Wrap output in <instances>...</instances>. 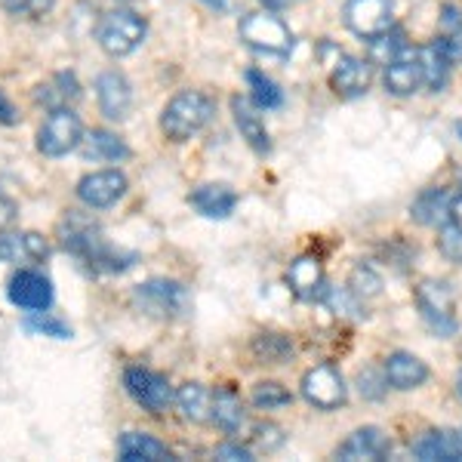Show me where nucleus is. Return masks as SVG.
Masks as SVG:
<instances>
[{
	"instance_id": "nucleus-24",
	"label": "nucleus",
	"mask_w": 462,
	"mask_h": 462,
	"mask_svg": "<svg viewBox=\"0 0 462 462\" xmlns=\"http://www.w3.org/2000/svg\"><path fill=\"white\" fill-rule=\"evenodd\" d=\"M287 284L300 300H318L324 296V265L318 256H300L287 272Z\"/></svg>"
},
{
	"instance_id": "nucleus-33",
	"label": "nucleus",
	"mask_w": 462,
	"mask_h": 462,
	"mask_svg": "<svg viewBox=\"0 0 462 462\" xmlns=\"http://www.w3.org/2000/svg\"><path fill=\"white\" fill-rule=\"evenodd\" d=\"M250 398L259 410H278V407H287L290 401H293V394H290L281 383H274V379H263V383L253 385Z\"/></svg>"
},
{
	"instance_id": "nucleus-20",
	"label": "nucleus",
	"mask_w": 462,
	"mask_h": 462,
	"mask_svg": "<svg viewBox=\"0 0 462 462\" xmlns=\"http://www.w3.org/2000/svg\"><path fill=\"white\" fill-rule=\"evenodd\" d=\"M189 204L195 207L200 216L207 219H228L237 207V195L231 185H222V182H207V185H198L191 191Z\"/></svg>"
},
{
	"instance_id": "nucleus-34",
	"label": "nucleus",
	"mask_w": 462,
	"mask_h": 462,
	"mask_svg": "<svg viewBox=\"0 0 462 462\" xmlns=\"http://www.w3.org/2000/svg\"><path fill=\"white\" fill-rule=\"evenodd\" d=\"M348 290L357 296V300H374V296L383 293V278L374 272V265H355L352 278H348Z\"/></svg>"
},
{
	"instance_id": "nucleus-10",
	"label": "nucleus",
	"mask_w": 462,
	"mask_h": 462,
	"mask_svg": "<svg viewBox=\"0 0 462 462\" xmlns=\"http://www.w3.org/2000/svg\"><path fill=\"white\" fill-rule=\"evenodd\" d=\"M302 394L311 407L318 410H337L346 404V383H342L339 370L330 364H318L302 376Z\"/></svg>"
},
{
	"instance_id": "nucleus-1",
	"label": "nucleus",
	"mask_w": 462,
	"mask_h": 462,
	"mask_svg": "<svg viewBox=\"0 0 462 462\" xmlns=\"http://www.w3.org/2000/svg\"><path fill=\"white\" fill-rule=\"evenodd\" d=\"M59 235H62V247L74 253L80 263L96 268V272H126V268L136 263L133 253L111 250L106 244V237H102V228L84 213L65 216V219L59 222Z\"/></svg>"
},
{
	"instance_id": "nucleus-15",
	"label": "nucleus",
	"mask_w": 462,
	"mask_h": 462,
	"mask_svg": "<svg viewBox=\"0 0 462 462\" xmlns=\"http://www.w3.org/2000/svg\"><path fill=\"white\" fill-rule=\"evenodd\" d=\"M370 80H374V62L357 56H342L330 74V87L337 89V96H342V99L364 96L370 89Z\"/></svg>"
},
{
	"instance_id": "nucleus-44",
	"label": "nucleus",
	"mask_w": 462,
	"mask_h": 462,
	"mask_svg": "<svg viewBox=\"0 0 462 462\" xmlns=\"http://www.w3.org/2000/svg\"><path fill=\"white\" fill-rule=\"evenodd\" d=\"M207 4H213L216 10H231V0H207Z\"/></svg>"
},
{
	"instance_id": "nucleus-23",
	"label": "nucleus",
	"mask_w": 462,
	"mask_h": 462,
	"mask_svg": "<svg viewBox=\"0 0 462 462\" xmlns=\"http://www.w3.org/2000/svg\"><path fill=\"white\" fill-rule=\"evenodd\" d=\"M117 457L124 462H170V459H176L167 444H161L158 438L145 435V431H126L121 441H117Z\"/></svg>"
},
{
	"instance_id": "nucleus-39",
	"label": "nucleus",
	"mask_w": 462,
	"mask_h": 462,
	"mask_svg": "<svg viewBox=\"0 0 462 462\" xmlns=\"http://www.w3.org/2000/svg\"><path fill=\"white\" fill-rule=\"evenodd\" d=\"M357 385H361V394L370 401H379L389 389V379H385V370L383 376L376 374V370H361V376H357Z\"/></svg>"
},
{
	"instance_id": "nucleus-31",
	"label": "nucleus",
	"mask_w": 462,
	"mask_h": 462,
	"mask_svg": "<svg viewBox=\"0 0 462 462\" xmlns=\"http://www.w3.org/2000/svg\"><path fill=\"white\" fill-rule=\"evenodd\" d=\"M247 84L253 89V106L256 108H265V111H274L284 106V93H281V87L274 84L272 78H265L263 71L250 69L247 71Z\"/></svg>"
},
{
	"instance_id": "nucleus-29",
	"label": "nucleus",
	"mask_w": 462,
	"mask_h": 462,
	"mask_svg": "<svg viewBox=\"0 0 462 462\" xmlns=\"http://www.w3.org/2000/svg\"><path fill=\"white\" fill-rule=\"evenodd\" d=\"M210 420L216 422V429H222L226 435H235V431L244 426V404H241V398H237L235 389L222 385V389L213 392Z\"/></svg>"
},
{
	"instance_id": "nucleus-3",
	"label": "nucleus",
	"mask_w": 462,
	"mask_h": 462,
	"mask_svg": "<svg viewBox=\"0 0 462 462\" xmlns=\"http://www.w3.org/2000/svg\"><path fill=\"white\" fill-rule=\"evenodd\" d=\"M133 305L143 315L158 320H176L191 309V293L182 281L173 278H152L133 290Z\"/></svg>"
},
{
	"instance_id": "nucleus-46",
	"label": "nucleus",
	"mask_w": 462,
	"mask_h": 462,
	"mask_svg": "<svg viewBox=\"0 0 462 462\" xmlns=\"http://www.w3.org/2000/svg\"><path fill=\"white\" fill-rule=\"evenodd\" d=\"M457 130H459V136H462V124H457Z\"/></svg>"
},
{
	"instance_id": "nucleus-5",
	"label": "nucleus",
	"mask_w": 462,
	"mask_h": 462,
	"mask_svg": "<svg viewBox=\"0 0 462 462\" xmlns=\"http://www.w3.org/2000/svg\"><path fill=\"white\" fill-rule=\"evenodd\" d=\"M237 34H241V41L256 50V53H268V56H290L293 53V32H290V28L284 25V19L274 16L272 10L244 16Z\"/></svg>"
},
{
	"instance_id": "nucleus-9",
	"label": "nucleus",
	"mask_w": 462,
	"mask_h": 462,
	"mask_svg": "<svg viewBox=\"0 0 462 462\" xmlns=\"http://www.w3.org/2000/svg\"><path fill=\"white\" fill-rule=\"evenodd\" d=\"M346 25L357 37H364V41H374V37L385 34L389 28H394L392 0H348Z\"/></svg>"
},
{
	"instance_id": "nucleus-6",
	"label": "nucleus",
	"mask_w": 462,
	"mask_h": 462,
	"mask_svg": "<svg viewBox=\"0 0 462 462\" xmlns=\"http://www.w3.org/2000/svg\"><path fill=\"white\" fill-rule=\"evenodd\" d=\"M80 143H84V126H80V117L74 115L71 106L50 108L47 121L37 130V152L43 158H62Z\"/></svg>"
},
{
	"instance_id": "nucleus-37",
	"label": "nucleus",
	"mask_w": 462,
	"mask_h": 462,
	"mask_svg": "<svg viewBox=\"0 0 462 462\" xmlns=\"http://www.w3.org/2000/svg\"><path fill=\"white\" fill-rule=\"evenodd\" d=\"M438 244H441V253L453 263H462V222L450 219L447 226L438 228Z\"/></svg>"
},
{
	"instance_id": "nucleus-47",
	"label": "nucleus",
	"mask_w": 462,
	"mask_h": 462,
	"mask_svg": "<svg viewBox=\"0 0 462 462\" xmlns=\"http://www.w3.org/2000/svg\"><path fill=\"white\" fill-rule=\"evenodd\" d=\"M121 4H126V0H121Z\"/></svg>"
},
{
	"instance_id": "nucleus-45",
	"label": "nucleus",
	"mask_w": 462,
	"mask_h": 462,
	"mask_svg": "<svg viewBox=\"0 0 462 462\" xmlns=\"http://www.w3.org/2000/svg\"><path fill=\"white\" fill-rule=\"evenodd\" d=\"M457 389H459V394H462V370H459V376H457Z\"/></svg>"
},
{
	"instance_id": "nucleus-35",
	"label": "nucleus",
	"mask_w": 462,
	"mask_h": 462,
	"mask_svg": "<svg viewBox=\"0 0 462 462\" xmlns=\"http://www.w3.org/2000/svg\"><path fill=\"white\" fill-rule=\"evenodd\" d=\"M25 330L43 333V337H53V339H71V327L59 318H50L47 311H34V318L25 320Z\"/></svg>"
},
{
	"instance_id": "nucleus-41",
	"label": "nucleus",
	"mask_w": 462,
	"mask_h": 462,
	"mask_svg": "<svg viewBox=\"0 0 462 462\" xmlns=\"http://www.w3.org/2000/svg\"><path fill=\"white\" fill-rule=\"evenodd\" d=\"M216 459H228V462H253V450L241 444H222L216 447Z\"/></svg>"
},
{
	"instance_id": "nucleus-21",
	"label": "nucleus",
	"mask_w": 462,
	"mask_h": 462,
	"mask_svg": "<svg viewBox=\"0 0 462 462\" xmlns=\"http://www.w3.org/2000/svg\"><path fill=\"white\" fill-rule=\"evenodd\" d=\"M422 84V62L420 50H404L398 59H392L385 65V89L394 96H410L416 93V87Z\"/></svg>"
},
{
	"instance_id": "nucleus-28",
	"label": "nucleus",
	"mask_w": 462,
	"mask_h": 462,
	"mask_svg": "<svg viewBox=\"0 0 462 462\" xmlns=\"http://www.w3.org/2000/svg\"><path fill=\"white\" fill-rule=\"evenodd\" d=\"M176 407L185 422L200 426V422H207L213 413V392H207L200 383H185L182 389L176 392Z\"/></svg>"
},
{
	"instance_id": "nucleus-42",
	"label": "nucleus",
	"mask_w": 462,
	"mask_h": 462,
	"mask_svg": "<svg viewBox=\"0 0 462 462\" xmlns=\"http://www.w3.org/2000/svg\"><path fill=\"white\" fill-rule=\"evenodd\" d=\"M0 124L4 126H16L19 124V111H16V106L10 102V96L0 89Z\"/></svg>"
},
{
	"instance_id": "nucleus-22",
	"label": "nucleus",
	"mask_w": 462,
	"mask_h": 462,
	"mask_svg": "<svg viewBox=\"0 0 462 462\" xmlns=\"http://www.w3.org/2000/svg\"><path fill=\"white\" fill-rule=\"evenodd\" d=\"M385 379H389L392 389L410 392V389H420V385L426 383L429 367H426V361H420L416 355L394 352V355L385 357Z\"/></svg>"
},
{
	"instance_id": "nucleus-36",
	"label": "nucleus",
	"mask_w": 462,
	"mask_h": 462,
	"mask_svg": "<svg viewBox=\"0 0 462 462\" xmlns=\"http://www.w3.org/2000/svg\"><path fill=\"white\" fill-rule=\"evenodd\" d=\"M0 6L16 19H41L53 10L56 0H0Z\"/></svg>"
},
{
	"instance_id": "nucleus-13",
	"label": "nucleus",
	"mask_w": 462,
	"mask_h": 462,
	"mask_svg": "<svg viewBox=\"0 0 462 462\" xmlns=\"http://www.w3.org/2000/svg\"><path fill=\"white\" fill-rule=\"evenodd\" d=\"M392 453V441L383 429L376 426H364L352 431L339 447H337V457L346 462H379Z\"/></svg>"
},
{
	"instance_id": "nucleus-26",
	"label": "nucleus",
	"mask_w": 462,
	"mask_h": 462,
	"mask_svg": "<svg viewBox=\"0 0 462 462\" xmlns=\"http://www.w3.org/2000/svg\"><path fill=\"white\" fill-rule=\"evenodd\" d=\"M80 99V84L71 71H59L47 84H41L34 89V102L47 108H62V106H74Z\"/></svg>"
},
{
	"instance_id": "nucleus-25",
	"label": "nucleus",
	"mask_w": 462,
	"mask_h": 462,
	"mask_svg": "<svg viewBox=\"0 0 462 462\" xmlns=\"http://www.w3.org/2000/svg\"><path fill=\"white\" fill-rule=\"evenodd\" d=\"M420 62H422V84L429 89H444L447 78H450V65H453V53L450 47L438 37V41L426 43V47L420 50Z\"/></svg>"
},
{
	"instance_id": "nucleus-30",
	"label": "nucleus",
	"mask_w": 462,
	"mask_h": 462,
	"mask_svg": "<svg viewBox=\"0 0 462 462\" xmlns=\"http://www.w3.org/2000/svg\"><path fill=\"white\" fill-rule=\"evenodd\" d=\"M250 348L259 364H284L293 355V342L281 337V333H259Z\"/></svg>"
},
{
	"instance_id": "nucleus-7",
	"label": "nucleus",
	"mask_w": 462,
	"mask_h": 462,
	"mask_svg": "<svg viewBox=\"0 0 462 462\" xmlns=\"http://www.w3.org/2000/svg\"><path fill=\"white\" fill-rule=\"evenodd\" d=\"M416 309L438 337H453L459 330L457 315H453V290L444 281H422L416 287Z\"/></svg>"
},
{
	"instance_id": "nucleus-4",
	"label": "nucleus",
	"mask_w": 462,
	"mask_h": 462,
	"mask_svg": "<svg viewBox=\"0 0 462 462\" xmlns=\"http://www.w3.org/2000/svg\"><path fill=\"white\" fill-rule=\"evenodd\" d=\"M145 34H148L145 19L133 10H124V6L108 10L106 16L99 19V28H96L99 47L115 59L130 56L133 50H139V43L145 41Z\"/></svg>"
},
{
	"instance_id": "nucleus-40",
	"label": "nucleus",
	"mask_w": 462,
	"mask_h": 462,
	"mask_svg": "<svg viewBox=\"0 0 462 462\" xmlns=\"http://www.w3.org/2000/svg\"><path fill=\"white\" fill-rule=\"evenodd\" d=\"M16 222H19V204L10 195H6L4 189H0V231L13 228Z\"/></svg>"
},
{
	"instance_id": "nucleus-43",
	"label": "nucleus",
	"mask_w": 462,
	"mask_h": 462,
	"mask_svg": "<svg viewBox=\"0 0 462 462\" xmlns=\"http://www.w3.org/2000/svg\"><path fill=\"white\" fill-rule=\"evenodd\" d=\"M259 4H265V10H284V6H287V0H259Z\"/></svg>"
},
{
	"instance_id": "nucleus-8",
	"label": "nucleus",
	"mask_w": 462,
	"mask_h": 462,
	"mask_svg": "<svg viewBox=\"0 0 462 462\" xmlns=\"http://www.w3.org/2000/svg\"><path fill=\"white\" fill-rule=\"evenodd\" d=\"M124 389L139 407L154 416H161L163 410H170V404L176 401V392H173V385L167 383V376L154 374V370H148V367H126Z\"/></svg>"
},
{
	"instance_id": "nucleus-27",
	"label": "nucleus",
	"mask_w": 462,
	"mask_h": 462,
	"mask_svg": "<svg viewBox=\"0 0 462 462\" xmlns=\"http://www.w3.org/2000/svg\"><path fill=\"white\" fill-rule=\"evenodd\" d=\"M80 145H84V158L87 161L117 163V161L130 158V148H126V143L111 130H89Z\"/></svg>"
},
{
	"instance_id": "nucleus-2",
	"label": "nucleus",
	"mask_w": 462,
	"mask_h": 462,
	"mask_svg": "<svg viewBox=\"0 0 462 462\" xmlns=\"http://www.w3.org/2000/svg\"><path fill=\"white\" fill-rule=\"evenodd\" d=\"M216 115V102L200 89H182L167 102L161 115V130L170 143H189L191 136H198Z\"/></svg>"
},
{
	"instance_id": "nucleus-14",
	"label": "nucleus",
	"mask_w": 462,
	"mask_h": 462,
	"mask_svg": "<svg viewBox=\"0 0 462 462\" xmlns=\"http://www.w3.org/2000/svg\"><path fill=\"white\" fill-rule=\"evenodd\" d=\"M96 99H99V111L108 121H124L133 106L130 80L121 71H102L96 78Z\"/></svg>"
},
{
	"instance_id": "nucleus-17",
	"label": "nucleus",
	"mask_w": 462,
	"mask_h": 462,
	"mask_svg": "<svg viewBox=\"0 0 462 462\" xmlns=\"http://www.w3.org/2000/svg\"><path fill=\"white\" fill-rule=\"evenodd\" d=\"M410 216H413L420 226L441 228L450 219H457V198H453L447 189H426L420 198L413 200Z\"/></svg>"
},
{
	"instance_id": "nucleus-19",
	"label": "nucleus",
	"mask_w": 462,
	"mask_h": 462,
	"mask_svg": "<svg viewBox=\"0 0 462 462\" xmlns=\"http://www.w3.org/2000/svg\"><path fill=\"white\" fill-rule=\"evenodd\" d=\"M413 457L422 462H459L462 459V435L447 429L426 431L413 441Z\"/></svg>"
},
{
	"instance_id": "nucleus-32",
	"label": "nucleus",
	"mask_w": 462,
	"mask_h": 462,
	"mask_svg": "<svg viewBox=\"0 0 462 462\" xmlns=\"http://www.w3.org/2000/svg\"><path fill=\"white\" fill-rule=\"evenodd\" d=\"M407 50L404 43V32L398 28H389L385 34H379L370 41V62H379V65H389L392 59H398L401 53Z\"/></svg>"
},
{
	"instance_id": "nucleus-18",
	"label": "nucleus",
	"mask_w": 462,
	"mask_h": 462,
	"mask_svg": "<svg viewBox=\"0 0 462 462\" xmlns=\"http://www.w3.org/2000/svg\"><path fill=\"white\" fill-rule=\"evenodd\" d=\"M231 115H235V126L241 130V139L253 148V152L256 154L272 152V139H268L263 117H259L256 106H253L247 96H231Z\"/></svg>"
},
{
	"instance_id": "nucleus-38",
	"label": "nucleus",
	"mask_w": 462,
	"mask_h": 462,
	"mask_svg": "<svg viewBox=\"0 0 462 462\" xmlns=\"http://www.w3.org/2000/svg\"><path fill=\"white\" fill-rule=\"evenodd\" d=\"M253 444H256L259 450H265V453L278 450V447L284 444V429L274 426V422H259L256 435H253Z\"/></svg>"
},
{
	"instance_id": "nucleus-11",
	"label": "nucleus",
	"mask_w": 462,
	"mask_h": 462,
	"mask_svg": "<svg viewBox=\"0 0 462 462\" xmlns=\"http://www.w3.org/2000/svg\"><path fill=\"white\" fill-rule=\"evenodd\" d=\"M126 195V176L121 170H96L78 182V198L89 210H108Z\"/></svg>"
},
{
	"instance_id": "nucleus-16",
	"label": "nucleus",
	"mask_w": 462,
	"mask_h": 462,
	"mask_svg": "<svg viewBox=\"0 0 462 462\" xmlns=\"http://www.w3.org/2000/svg\"><path fill=\"white\" fill-rule=\"evenodd\" d=\"M50 256V241L37 231H4L0 235V263H43Z\"/></svg>"
},
{
	"instance_id": "nucleus-12",
	"label": "nucleus",
	"mask_w": 462,
	"mask_h": 462,
	"mask_svg": "<svg viewBox=\"0 0 462 462\" xmlns=\"http://www.w3.org/2000/svg\"><path fill=\"white\" fill-rule=\"evenodd\" d=\"M6 296L10 302L22 311H47L53 305V284L50 278H43L41 272H32V268H22L10 278V287H6Z\"/></svg>"
}]
</instances>
